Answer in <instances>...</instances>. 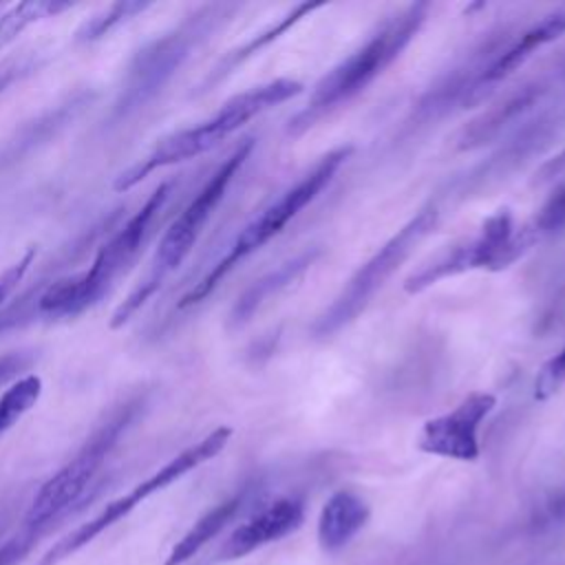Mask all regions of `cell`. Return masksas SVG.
I'll return each mask as SVG.
<instances>
[{"label": "cell", "instance_id": "6", "mask_svg": "<svg viewBox=\"0 0 565 565\" xmlns=\"http://www.w3.org/2000/svg\"><path fill=\"white\" fill-rule=\"evenodd\" d=\"M236 11V4H207L188 15L179 26L139 49L126 68L113 117L124 119L143 108L181 68L190 53Z\"/></svg>", "mask_w": 565, "mask_h": 565}, {"label": "cell", "instance_id": "17", "mask_svg": "<svg viewBox=\"0 0 565 565\" xmlns=\"http://www.w3.org/2000/svg\"><path fill=\"white\" fill-rule=\"evenodd\" d=\"M318 256H320V249L318 247H309V249L296 254L294 258L280 263L276 269L267 271L258 280H254L243 291V296L236 300V305L232 309V318H230L232 324H236V327L245 324L260 309L263 302H267L271 296H276L278 291L287 289L289 285H294L316 263Z\"/></svg>", "mask_w": 565, "mask_h": 565}, {"label": "cell", "instance_id": "13", "mask_svg": "<svg viewBox=\"0 0 565 565\" xmlns=\"http://www.w3.org/2000/svg\"><path fill=\"white\" fill-rule=\"evenodd\" d=\"M556 86V73L543 75L523 86L508 93L503 99L486 108L479 117H475L468 126L461 128L457 135L459 150H475L494 139H499L508 128H516L525 121V117L539 108L545 95Z\"/></svg>", "mask_w": 565, "mask_h": 565}, {"label": "cell", "instance_id": "19", "mask_svg": "<svg viewBox=\"0 0 565 565\" xmlns=\"http://www.w3.org/2000/svg\"><path fill=\"white\" fill-rule=\"evenodd\" d=\"M322 7H327V4H324V2H302V4H296L291 11H287V13L282 15V20H278L276 24L267 26L265 31L256 33V35L249 38L245 44H241L238 49H234L232 53H227V55L223 57V62H218V66L212 71V75L207 77L205 86L216 84L218 79H223L225 75H230V73H232L236 66H241L245 60H249L252 55H256L258 51H263L265 46H269L274 40H278L280 35H285L294 24H298L302 18H307L309 13H313V11L322 9Z\"/></svg>", "mask_w": 565, "mask_h": 565}, {"label": "cell", "instance_id": "24", "mask_svg": "<svg viewBox=\"0 0 565 565\" xmlns=\"http://www.w3.org/2000/svg\"><path fill=\"white\" fill-rule=\"evenodd\" d=\"M565 384V342L563 347L543 362L534 380V399L545 402L561 391Z\"/></svg>", "mask_w": 565, "mask_h": 565}, {"label": "cell", "instance_id": "21", "mask_svg": "<svg viewBox=\"0 0 565 565\" xmlns=\"http://www.w3.org/2000/svg\"><path fill=\"white\" fill-rule=\"evenodd\" d=\"M40 395L42 377L35 373L20 377L0 395V437L38 404Z\"/></svg>", "mask_w": 565, "mask_h": 565}, {"label": "cell", "instance_id": "2", "mask_svg": "<svg viewBox=\"0 0 565 565\" xmlns=\"http://www.w3.org/2000/svg\"><path fill=\"white\" fill-rule=\"evenodd\" d=\"M302 88L305 86L298 79L276 77L271 82L258 84L249 90H243V93L230 97L205 121H201L192 128L177 130V132L163 137L161 141H157V146L141 161H137L135 166H130L128 170H124L115 177L113 190L126 192V190L135 188L137 183H141V179H146L150 172H154L159 168H168V166L194 159V157L212 150L214 146H218L223 139L234 135L238 128H243L254 117L300 95Z\"/></svg>", "mask_w": 565, "mask_h": 565}, {"label": "cell", "instance_id": "9", "mask_svg": "<svg viewBox=\"0 0 565 565\" xmlns=\"http://www.w3.org/2000/svg\"><path fill=\"white\" fill-rule=\"evenodd\" d=\"M232 433L234 430L230 426H216L203 439H199L196 444H192L185 450H181L179 455H174L168 463H163L157 472L146 477L141 483H137L130 492L113 499L110 503H106V508L99 514H95L93 519H88L86 523H82L79 527L68 532L64 539H60L42 556L40 565H57L60 561L68 558L71 554L82 550L86 543H90L95 536H99L104 530H108L110 525H115L117 521L128 516L141 501H146L154 492L172 486L174 481H179L181 477H185L188 472L199 468L201 463L214 459L230 444Z\"/></svg>", "mask_w": 565, "mask_h": 565}, {"label": "cell", "instance_id": "4", "mask_svg": "<svg viewBox=\"0 0 565 565\" xmlns=\"http://www.w3.org/2000/svg\"><path fill=\"white\" fill-rule=\"evenodd\" d=\"M170 192L172 181L159 183L146 203L128 218V223L99 247L86 271L57 278L35 298V311L46 318H68L93 307L137 258L150 225L166 205Z\"/></svg>", "mask_w": 565, "mask_h": 565}, {"label": "cell", "instance_id": "11", "mask_svg": "<svg viewBox=\"0 0 565 565\" xmlns=\"http://www.w3.org/2000/svg\"><path fill=\"white\" fill-rule=\"evenodd\" d=\"M508 31L490 33L477 46H472L450 71H446L415 104L411 126H424L448 115L455 106L466 108L475 104V88L486 66L494 60L501 46L510 40Z\"/></svg>", "mask_w": 565, "mask_h": 565}, {"label": "cell", "instance_id": "26", "mask_svg": "<svg viewBox=\"0 0 565 565\" xmlns=\"http://www.w3.org/2000/svg\"><path fill=\"white\" fill-rule=\"evenodd\" d=\"M42 527H33V525H26L24 532L11 536L7 543L0 545V565H18L26 554L29 550L35 545V539L40 536Z\"/></svg>", "mask_w": 565, "mask_h": 565}, {"label": "cell", "instance_id": "27", "mask_svg": "<svg viewBox=\"0 0 565 565\" xmlns=\"http://www.w3.org/2000/svg\"><path fill=\"white\" fill-rule=\"evenodd\" d=\"M33 258H35V249L29 247L15 263H11L7 269L0 271V305H2V302L13 294V289L22 282V278H24V274L29 271Z\"/></svg>", "mask_w": 565, "mask_h": 565}, {"label": "cell", "instance_id": "1", "mask_svg": "<svg viewBox=\"0 0 565 565\" xmlns=\"http://www.w3.org/2000/svg\"><path fill=\"white\" fill-rule=\"evenodd\" d=\"M428 2H411L391 13L353 53L327 71L313 86L307 104L287 121V135L300 137L322 117L362 93L377 75H382L402 51L415 40L428 20Z\"/></svg>", "mask_w": 565, "mask_h": 565}, {"label": "cell", "instance_id": "8", "mask_svg": "<svg viewBox=\"0 0 565 565\" xmlns=\"http://www.w3.org/2000/svg\"><path fill=\"white\" fill-rule=\"evenodd\" d=\"M536 243L539 241L530 227L525 223L516 227L512 212L501 207L481 223L475 236L448 245L422 263L415 271H411L404 280V291L415 296L446 278L466 271H501L519 260L525 252H530Z\"/></svg>", "mask_w": 565, "mask_h": 565}, {"label": "cell", "instance_id": "30", "mask_svg": "<svg viewBox=\"0 0 565 565\" xmlns=\"http://www.w3.org/2000/svg\"><path fill=\"white\" fill-rule=\"evenodd\" d=\"M7 82H9V79H7V77H0V90H2V88H4V86H7Z\"/></svg>", "mask_w": 565, "mask_h": 565}, {"label": "cell", "instance_id": "5", "mask_svg": "<svg viewBox=\"0 0 565 565\" xmlns=\"http://www.w3.org/2000/svg\"><path fill=\"white\" fill-rule=\"evenodd\" d=\"M353 154V146H338L324 152L296 183H291L287 190H282L267 207H263L249 223L243 225V230L236 234V238L230 243L227 252L210 267V271L179 300V309L192 307L207 298L218 282L247 256L258 252L263 245H267L274 236H278L311 201L318 199V194L333 181L338 170L349 161Z\"/></svg>", "mask_w": 565, "mask_h": 565}, {"label": "cell", "instance_id": "18", "mask_svg": "<svg viewBox=\"0 0 565 565\" xmlns=\"http://www.w3.org/2000/svg\"><path fill=\"white\" fill-rule=\"evenodd\" d=\"M249 499V488L232 494L230 499L221 501L218 505H214L212 510H207L179 541L177 545L170 550L166 565H183L185 561H190L207 541H212L245 505V501Z\"/></svg>", "mask_w": 565, "mask_h": 565}, {"label": "cell", "instance_id": "20", "mask_svg": "<svg viewBox=\"0 0 565 565\" xmlns=\"http://www.w3.org/2000/svg\"><path fill=\"white\" fill-rule=\"evenodd\" d=\"M71 7L73 2H64V0H26V2L13 4L9 11L0 15V51L7 49L31 24L44 18H53Z\"/></svg>", "mask_w": 565, "mask_h": 565}, {"label": "cell", "instance_id": "7", "mask_svg": "<svg viewBox=\"0 0 565 565\" xmlns=\"http://www.w3.org/2000/svg\"><path fill=\"white\" fill-rule=\"evenodd\" d=\"M439 205L426 203L419 207L391 238H386L377 252L366 258L351 278L342 285L335 298L318 313L311 324L313 338H329L351 324L384 287V282L399 269L411 252L437 227Z\"/></svg>", "mask_w": 565, "mask_h": 565}, {"label": "cell", "instance_id": "22", "mask_svg": "<svg viewBox=\"0 0 565 565\" xmlns=\"http://www.w3.org/2000/svg\"><path fill=\"white\" fill-rule=\"evenodd\" d=\"M150 7V2H141V0H119L113 2L106 11L95 13L93 18H88L75 33L77 42H95L99 38H104L108 31H113L117 24L130 20L132 15L146 11Z\"/></svg>", "mask_w": 565, "mask_h": 565}, {"label": "cell", "instance_id": "29", "mask_svg": "<svg viewBox=\"0 0 565 565\" xmlns=\"http://www.w3.org/2000/svg\"><path fill=\"white\" fill-rule=\"evenodd\" d=\"M563 170H565V148H563L554 159H550V161L541 168L539 177H541V179H552V177H556V174L563 172Z\"/></svg>", "mask_w": 565, "mask_h": 565}, {"label": "cell", "instance_id": "25", "mask_svg": "<svg viewBox=\"0 0 565 565\" xmlns=\"http://www.w3.org/2000/svg\"><path fill=\"white\" fill-rule=\"evenodd\" d=\"M565 523V486L550 492L532 514V527L545 530Z\"/></svg>", "mask_w": 565, "mask_h": 565}, {"label": "cell", "instance_id": "10", "mask_svg": "<svg viewBox=\"0 0 565 565\" xmlns=\"http://www.w3.org/2000/svg\"><path fill=\"white\" fill-rule=\"evenodd\" d=\"M139 406H141V397L126 399L124 404L115 406L104 417V422L97 424V428L90 433V437L84 441L77 455L38 490L26 512V525L44 527L55 516L66 512L82 497V492L99 472L110 450L117 446L124 430L135 419Z\"/></svg>", "mask_w": 565, "mask_h": 565}, {"label": "cell", "instance_id": "3", "mask_svg": "<svg viewBox=\"0 0 565 565\" xmlns=\"http://www.w3.org/2000/svg\"><path fill=\"white\" fill-rule=\"evenodd\" d=\"M254 150V139H243L212 172V177L203 183L196 196L183 207V212L170 223L166 234L159 241V247L150 260L146 276L137 282V287L124 298V302L110 316V329L124 327L166 282V278L185 260L194 243L199 241L203 227L212 218L214 210L223 201L232 179L245 166Z\"/></svg>", "mask_w": 565, "mask_h": 565}, {"label": "cell", "instance_id": "28", "mask_svg": "<svg viewBox=\"0 0 565 565\" xmlns=\"http://www.w3.org/2000/svg\"><path fill=\"white\" fill-rule=\"evenodd\" d=\"M31 364L29 353H7L0 358V386L7 384L11 377H15L20 371H24Z\"/></svg>", "mask_w": 565, "mask_h": 565}, {"label": "cell", "instance_id": "15", "mask_svg": "<svg viewBox=\"0 0 565 565\" xmlns=\"http://www.w3.org/2000/svg\"><path fill=\"white\" fill-rule=\"evenodd\" d=\"M563 33H565V4L552 9L541 20L532 22L527 29L512 35L494 55V60L486 66L483 75L479 77L475 88V104L481 102L499 82L510 77L519 66H523L527 57L534 55V51L552 44Z\"/></svg>", "mask_w": 565, "mask_h": 565}, {"label": "cell", "instance_id": "16", "mask_svg": "<svg viewBox=\"0 0 565 565\" xmlns=\"http://www.w3.org/2000/svg\"><path fill=\"white\" fill-rule=\"evenodd\" d=\"M369 516V503L360 494L351 490L333 492L318 516L320 547L329 554L347 547L355 539V534L366 525Z\"/></svg>", "mask_w": 565, "mask_h": 565}, {"label": "cell", "instance_id": "14", "mask_svg": "<svg viewBox=\"0 0 565 565\" xmlns=\"http://www.w3.org/2000/svg\"><path fill=\"white\" fill-rule=\"evenodd\" d=\"M302 521L305 501L300 497H280L241 523L221 545L218 558L234 561L247 556L249 552L296 532Z\"/></svg>", "mask_w": 565, "mask_h": 565}, {"label": "cell", "instance_id": "23", "mask_svg": "<svg viewBox=\"0 0 565 565\" xmlns=\"http://www.w3.org/2000/svg\"><path fill=\"white\" fill-rule=\"evenodd\" d=\"M536 241H543L565 227V181H561L554 192L545 199L539 212L525 223Z\"/></svg>", "mask_w": 565, "mask_h": 565}, {"label": "cell", "instance_id": "12", "mask_svg": "<svg viewBox=\"0 0 565 565\" xmlns=\"http://www.w3.org/2000/svg\"><path fill=\"white\" fill-rule=\"evenodd\" d=\"M497 397L486 391L466 395L452 411L430 417L417 437V448L426 455L475 461L481 455L479 428L483 419L494 411Z\"/></svg>", "mask_w": 565, "mask_h": 565}]
</instances>
